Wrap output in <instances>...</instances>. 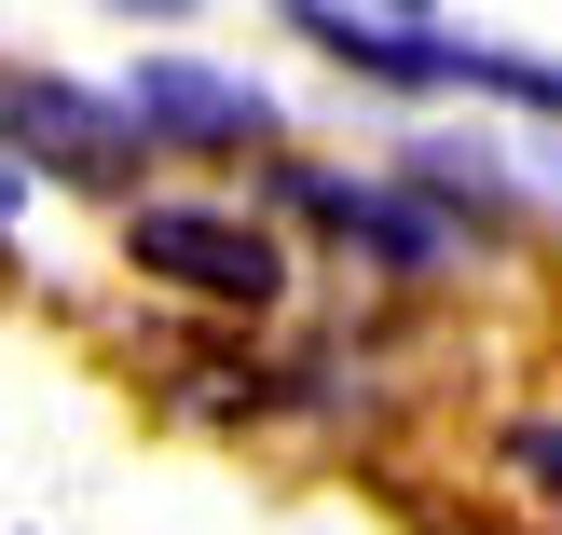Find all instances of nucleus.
<instances>
[{"instance_id": "1", "label": "nucleus", "mask_w": 562, "mask_h": 535, "mask_svg": "<svg viewBox=\"0 0 562 535\" xmlns=\"http://www.w3.org/2000/svg\"><path fill=\"white\" fill-rule=\"evenodd\" d=\"M124 247H137V275H165V289H192V302H247V316L289 289V247H274L261 220H234V207H137Z\"/></svg>"}, {"instance_id": "2", "label": "nucleus", "mask_w": 562, "mask_h": 535, "mask_svg": "<svg viewBox=\"0 0 562 535\" xmlns=\"http://www.w3.org/2000/svg\"><path fill=\"white\" fill-rule=\"evenodd\" d=\"M124 110H137V137H165V152H261V137H274V97H261V82L192 69V55H151V69L124 82Z\"/></svg>"}, {"instance_id": "3", "label": "nucleus", "mask_w": 562, "mask_h": 535, "mask_svg": "<svg viewBox=\"0 0 562 535\" xmlns=\"http://www.w3.org/2000/svg\"><path fill=\"white\" fill-rule=\"evenodd\" d=\"M14 137L42 165H69V179H124V152H151L137 110L124 97H82V82H14Z\"/></svg>"}, {"instance_id": "4", "label": "nucleus", "mask_w": 562, "mask_h": 535, "mask_svg": "<svg viewBox=\"0 0 562 535\" xmlns=\"http://www.w3.org/2000/svg\"><path fill=\"white\" fill-rule=\"evenodd\" d=\"M508 467H521V481H536L549 509H562V412H536V426H508Z\"/></svg>"}, {"instance_id": "5", "label": "nucleus", "mask_w": 562, "mask_h": 535, "mask_svg": "<svg viewBox=\"0 0 562 535\" xmlns=\"http://www.w3.org/2000/svg\"><path fill=\"white\" fill-rule=\"evenodd\" d=\"M384 14H426V0H384Z\"/></svg>"}]
</instances>
